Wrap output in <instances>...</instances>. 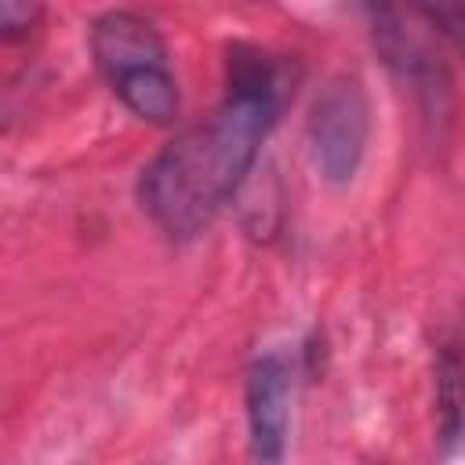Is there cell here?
<instances>
[{"label":"cell","mask_w":465,"mask_h":465,"mask_svg":"<svg viewBox=\"0 0 465 465\" xmlns=\"http://www.w3.org/2000/svg\"><path fill=\"white\" fill-rule=\"evenodd\" d=\"M283 94V69L269 54L243 44L229 51L225 102L185 127L142 174V203L167 236L189 240L203 232L232 200L280 116Z\"/></svg>","instance_id":"obj_1"},{"label":"cell","mask_w":465,"mask_h":465,"mask_svg":"<svg viewBox=\"0 0 465 465\" xmlns=\"http://www.w3.org/2000/svg\"><path fill=\"white\" fill-rule=\"evenodd\" d=\"M91 54L134 116L149 124H171L178 116V84L167 65V47L145 18L127 11L102 15L91 29Z\"/></svg>","instance_id":"obj_2"},{"label":"cell","mask_w":465,"mask_h":465,"mask_svg":"<svg viewBox=\"0 0 465 465\" xmlns=\"http://www.w3.org/2000/svg\"><path fill=\"white\" fill-rule=\"evenodd\" d=\"M371 131V105L352 76H334L312 102L309 116V142L316 167L327 182H349L363 160Z\"/></svg>","instance_id":"obj_3"},{"label":"cell","mask_w":465,"mask_h":465,"mask_svg":"<svg viewBox=\"0 0 465 465\" xmlns=\"http://www.w3.org/2000/svg\"><path fill=\"white\" fill-rule=\"evenodd\" d=\"M247 421L262 465H276L287 447V367L276 352L258 356L247 374Z\"/></svg>","instance_id":"obj_4"},{"label":"cell","mask_w":465,"mask_h":465,"mask_svg":"<svg viewBox=\"0 0 465 465\" xmlns=\"http://www.w3.org/2000/svg\"><path fill=\"white\" fill-rule=\"evenodd\" d=\"M440 407H443V440H458V356L447 352L440 363Z\"/></svg>","instance_id":"obj_5"},{"label":"cell","mask_w":465,"mask_h":465,"mask_svg":"<svg viewBox=\"0 0 465 465\" xmlns=\"http://www.w3.org/2000/svg\"><path fill=\"white\" fill-rule=\"evenodd\" d=\"M40 7L18 4V0H0V36H18L36 22Z\"/></svg>","instance_id":"obj_6"}]
</instances>
